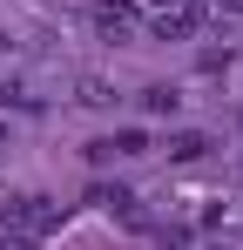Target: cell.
Instances as JSON below:
<instances>
[{"label": "cell", "mask_w": 243, "mask_h": 250, "mask_svg": "<svg viewBox=\"0 0 243 250\" xmlns=\"http://www.w3.org/2000/svg\"><path fill=\"white\" fill-rule=\"evenodd\" d=\"M142 108H149V115H176V108H182V95H176L169 82H156V88H142Z\"/></svg>", "instance_id": "obj_6"}, {"label": "cell", "mask_w": 243, "mask_h": 250, "mask_svg": "<svg viewBox=\"0 0 243 250\" xmlns=\"http://www.w3.org/2000/svg\"><path fill=\"white\" fill-rule=\"evenodd\" d=\"M108 149H115V156H142L149 135H142V128H122V135H108Z\"/></svg>", "instance_id": "obj_7"}, {"label": "cell", "mask_w": 243, "mask_h": 250, "mask_svg": "<svg viewBox=\"0 0 243 250\" xmlns=\"http://www.w3.org/2000/svg\"><path fill=\"white\" fill-rule=\"evenodd\" d=\"M7 47H14V34H7V27H0V54H7Z\"/></svg>", "instance_id": "obj_11"}, {"label": "cell", "mask_w": 243, "mask_h": 250, "mask_svg": "<svg viewBox=\"0 0 243 250\" xmlns=\"http://www.w3.org/2000/svg\"><path fill=\"white\" fill-rule=\"evenodd\" d=\"M81 102H88V108H108V102H115V88H108V82H95V75H88V82H81Z\"/></svg>", "instance_id": "obj_8"}, {"label": "cell", "mask_w": 243, "mask_h": 250, "mask_svg": "<svg viewBox=\"0 0 243 250\" xmlns=\"http://www.w3.org/2000/svg\"><path fill=\"white\" fill-rule=\"evenodd\" d=\"M209 149H216V142H209L202 128H176V135H169V163H196V156H209Z\"/></svg>", "instance_id": "obj_4"}, {"label": "cell", "mask_w": 243, "mask_h": 250, "mask_svg": "<svg viewBox=\"0 0 243 250\" xmlns=\"http://www.w3.org/2000/svg\"><path fill=\"white\" fill-rule=\"evenodd\" d=\"M230 61H237V54H230V47H202V68H209V75H223V68H230Z\"/></svg>", "instance_id": "obj_9"}, {"label": "cell", "mask_w": 243, "mask_h": 250, "mask_svg": "<svg viewBox=\"0 0 243 250\" xmlns=\"http://www.w3.org/2000/svg\"><path fill=\"white\" fill-rule=\"evenodd\" d=\"M61 216H68V209H61V203H47V196H7V203H0V230L47 237V230H61Z\"/></svg>", "instance_id": "obj_1"}, {"label": "cell", "mask_w": 243, "mask_h": 250, "mask_svg": "<svg viewBox=\"0 0 243 250\" xmlns=\"http://www.w3.org/2000/svg\"><path fill=\"white\" fill-rule=\"evenodd\" d=\"M95 27H101L108 41H128V34L142 27V14H135L128 0H101V7H95Z\"/></svg>", "instance_id": "obj_3"}, {"label": "cell", "mask_w": 243, "mask_h": 250, "mask_svg": "<svg viewBox=\"0 0 243 250\" xmlns=\"http://www.w3.org/2000/svg\"><path fill=\"white\" fill-rule=\"evenodd\" d=\"M216 14H230V21H243V0H216Z\"/></svg>", "instance_id": "obj_10"}, {"label": "cell", "mask_w": 243, "mask_h": 250, "mask_svg": "<svg viewBox=\"0 0 243 250\" xmlns=\"http://www.w3.org/2000/svg\"><path fill=\"white\" fill-rule=\"evenodd\" d=\"M196 7H189V0H169V7H156V41H189V34H196Z\"/></svg>", "instance_id": "obj_2"}, {"label": "cell", "mask_w": 243, "mask_h": 250, "mask_svg": "<svg viewBox=\"0 0 243 250\" xmlns=\"http://www.w3.org/2000/svg\"><path fill=\"white\" fill-rule=\"evenodd\" d=\"M0 250H27V244H0Z\"/></svg>", "instance_id": "obj_12"}, {"label": "cell", "mask_w": 243, "mask_h": 250, "mask_svg": "<svg viewBox=\"0 0 243 250\" xmlns=\"http://www.w3.org/2000/svg\"><path fill=\"white\" fill-rule=\"evenodd\" d=\"M149 7H169V0H149Z\"/></svg>", "instance_id": "obj_13"}, {"label": "cell", "mask_w": 243, "mask_h": 250, "mask_svg": "<svg viewBox=\"0 0 243 250\" xmlns=\"http://www.w3.org/2000/svg\"><path fill=\"white\" fill-rule=\"evenodd\" d=\"M88 203H95V209H115V216H135V196H128L122 183H95V189H88Z\"/></svg>", "instance_id": "obj_5"}, {"label": "cell", "mask_w": 243, "mask_h": 250, "mask_svg": "<svg viewBox=\"0 0 243 250\" xmlns=\"http://www.w3.org/2000/svg\"><path fill=\"white\" fill-rule=\"evenodd\" d=\"M0 142H7V128H0Z\"/></svg>", "instance_id": "obj_14"}]
</instances>
